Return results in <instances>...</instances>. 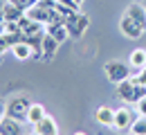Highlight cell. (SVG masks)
<instances>
[{
	"label": "cell",
	"instance_id": "277c9868",
	"mask_svg": "<svg viewBox=\"0 0 146 135\" xmlns=\"http://www.w3.org/2000/svg\"><path fill=\"white\" fill-rule=\"evenodd\" d=\"M119 32H121L126 39L137 41V39H142V36H144L146 27H142V25L133 18V16H128L126 11H124V16H121V20H119Z\"/></svg>",
	"mask_w": 146,
	"mask_h": 135
},
{
	"label": "cell",
	"instance_id": "52a82bcc",
	"mask_svg": "<svg viewBox=\"0 0 146 135\" xmlns=\"http://www.w3.org/2000/svg\"><path fill=\"white\" fill-rule=\"evenodd\" d=\"M9 52L14 54V59H18V61H29V59H36L34 47H32V45H29L25 39L18 41V43H14V45L9 47Z\"/></svg>",
	"mask_w": 146,
	"mask_h": 135
},
{
	"label": "cell",
	"instance_id": "7402d4cb",
	"mask_svg": "<svg viewBox=\"0 0 146 135\" xmlns=\"http://www.w3.org/2000/svg\"><path fill=\"white\" fill-rule=\"evenodd\" d=\"M36 5L45 9H56V0H36Z\"/></svg>",
	"mask_w": 146,
	"mask_h": 135
},
{
	"label": "cell",
	"instance_id": "4316f807",
	"mask_svg": "<svg viewBox=\"0 0 146 135\" xmlns=\"http://www.w3.org/2000/svg\"><path fill=\"white\" fill-rule=\"evenodd\" d=\"M76 2H79V5H83V0H76Z\"/></svg>",
	"mask_w": 146,
	"mask_h": 135
},
{
	"label": "cell",
	"instance_id": "44dd1931",
	"mask_svg": "<svg viewBox=\"0 0 146 135\" xmlns=\"http://www.w3.org/2000/svg\"><path fill=\"white\" fill-rule=\"evenodd\" d=\"M133 81L135 83H142V86H146V68H142V70H137V74H133Z\"/></svg>",
	"mask_w": 146,
	"mask_h": 135
},
{
	"label": "cell",
	"instance_id": "7c38bea8",
	"mask_svg": "<svg viewBox=\"0 0 146 135\" xmlns=\"http://www.w3.org/2000/svg\"><path fill=\"white\" fill-rule=\"evenodd\" d=\"M0 135H23V122L5 117L0 124Z\"/></svg>",
	"mask_w": 146,
	"mask_h": 135
},
{
	"label": "cell",
	"instance_id": "7a4b0ae2",
	"mask_svg": "<svg viewBox=\"0 0 146 135\" xmlns=\"http://www.w3.org/2000/svg\"><path fill=\"white\" fill-rule=\"evenodd\" d=\"M133 68L126 65L124 61H108L106 65H104V74L108 79L110 83H121V81H126V79L133 77V72H130Z\"/></svg>",
	"mask_w": 146,
	"mask_h": 135
},
{
	"label": "cell",
	"instance_id": "cb8c5ba5",
	"mask_svg": "<svg viewBox=\"0 0 146 135\" xmlns=\"http://www.w3.org/2000/svg\"><path fill=\"white\" fill-rule=\"evenodd\" d=\"M7 117V110H5V104L0 101V124H2V119Z\"/></svg>",
	"mask_w": 146,
	"mask_h": 135
},
{
	"label": "cell",
	"instance_id": "9a60e30c",
	"mask_svg": "<svg viewBox=\"0 0 146 135\" xmlns=\"http://www.w3.org/2000/svg\"><path fill=\"white\" fill-rule=\"evenodd\" d=\"M25 16V11L16 7V5H11V2H5V7H2V20H20Z\"/></svg>",
	"mask_w": 146,
	"mask_h": 135
},
{
	"label": "cell",
	"instance_id": "ac0fdd59",
	"mask_svg": "<svg viewBox=\"0 0 146 135\" xmlns=\"http://www.w3.org/2000/svg\"><path fill=\"white\" fill-rule=\"evenodd\" d=\"M45 115H47V113H45V108H43L40 104H32V106H29V113H27V124L34 126V124H38Z\"/></svg>",
	"mask_w": 146,
	"mask_h": 135
},
{
	"label": "cell",
	"instance_id": "3957f363",
	"mask_svg": "<svg viewBox=\"0 0 146 135\" xmlns=\"http://www.w3.org/2000/svg\"><path fill=\"white\" fill-rule=\"evenodd\" d=\"M65 27H68V32H70V39H83V34H86L88 27H90V18H88L86 14H81V11L70 14V16L65 18Z\"/></svg>",
	"mask_w": 146,
	"mask_h": 135
},
{
	"label": "cell",
	"instance_id": "8992f818",
	"mask_svg": "<svg viewBox=\"0 0 146 135\" xmlns=\"http://www.w3.org/2000/svg\"><path fill=\"white\" fill-rule=\"evenodd\" d=\"M133 122H135V113L128 110V106L124 104L121 108L115 110V126H112V128H117V131H126V128L133 126Z\"/></svg>",
	"mask_w": 146,
	"mask_h": 135
},
{
	"label": "cell",
	"instance_id": "30bf717a",
	"mask_svg": "<svg viewBox=\"0 0 146 135\" xmlns=\"http://www.w3.org/2000/svg\"><path fill=\"white\" fill-rule=\"evenodd\" d=\"M34 133H38V135H58V124H56L54 117L45 115L38 124H34Z\"/></svg>",
	"mask_w": 146,
	"mask_h": 135
},
{
	"label": "cell",
	"instance_id": "5bb4252c",
	"mask_svg": "<svg viewBox=\"0 0 146 135\" xmlns=\"http://www.w3.org/2000/svg\"><path fill=\"white\" fill-rule=\"evenodd\" d=\"M128 65H130L133 70H142V68H146V50H144V47H137V50L130 52Z\"/></svg>",
	"mask_w": 146,
	"mask_h": 135
},
{
	"label": "cell",
	"instance_id": "f546056e",
	"mask_svg": "<svg viewBox=\"0 0 146 135\" xmlns=\"http://www.w3.org/2000/svg\"><path fill=\"white\" fill-rule=\"evenodd\" d=\"M34 135H38V133H34Z\"/></svg>",
	"mask_w": 146,
	"mask_h": 135
},
{
	"label": "cell",
	"instance_id": "ba28073f",
	"mask_svg": "<svg viewBox=\"0 0 146 135\" xmlns=\"http://www.w3.org/2000/svg\"><path fill=\"white\" fill-rule=\"evenodd\" d=\"M117 97L126 104V106H135V81L133 79H126L121 83H117Z\"/></svg>",
	"mask_w": 146,
	"mask_h": 135
},
{
	"label": "cell",
	"instance_id": "f1b7e54d",
	"mask_svg": "<svg viewBox=\"0 0 146 135\" xmlns=\"http://www.w3.org/2000/svg\"><path fill=\"white\" fill-rule=\"evenodd\" d=\"M128 135H135V133H128Z\"/></svg>",
	"mask_w": 146,
	"mask_h": 135
},
{
	"label": "cell",
	"instance_id": "2e32d148",
	"mask_svg": "<svg viewBox=\"0 0 146 135\" xmlns=\"http://www.w3.org/2000/svg\"><path fill=\"white\" fill-rule=\"evenodd\" d=\"M45 32H47V34H52L58 43H63V41L70 39V32H68V27H65V25H47V27H45Z\"/></svg>",
	"mask_w": 146,
	"mask_h": 135
},
{
	"label": "cell",
	"instance_id": "d4e9b609",
	"mask_svg": "<svg viewBox=\"0 0 146 135\" xmlns=\"http://www.w3.org/2000/svg\"><path fill=\"white\" fill-rule=\"evenodd\" d=\"M5 2H7V0H0V23H5V20H2V7H5Z\"/></svg>",
	"mask_w": 146,
	"mask_h": 135
},
{
	"label": "cell",
	"instance_id": "83f0119b",
	"mask_svg": "<svg viewBox=\"0 0 146 135\" xmlns=\"http://www.w3.org/2000/svg\"><path fill=\"white\" fill-rule=\"evenodd\" d=\"M0 34H2V23H0Z\"/></svg>",
	"mask_w": 146,
	"mask_h": 135
},
{
	"label": "cell",
	"instance_id": "4fadbf2b",
	"mask_svg": "<svg viewBox=\"0 0 146 135\" xmlns=\"http://www.w3.org/2000/svg\"><path fill=\"white\" fill-rule=\"evenodd\" d=\"M126 14L133 16L142 27H146V7L142 5V2H130V5L126 7Z\"/></svg>",
	"mask_w": 146,
	"mask_h": 135
},
{
	"label": "cell",
	"instance_id": "ffe728a7",
	"mask_svg": "<svg viewBox=\"0 0 146 135\" xmlns=\"http://www.w3.org/2000/svg\"><path fill=\"white\" fill-rule=\"evenodd\" d=\"M7 2H11V5H16V7H20L23 11H27V9H29V7H32V5L36 2V0H7Z\"/></svg>",
	"mask_w": 146,
	"mask_h": 135
},
{
	"label": "cell",
	"instance_id": "5b68a950",
	"mask_svg": "<svg viewBox=\"0 0 146 135\" xmlns=\"http://www.w3.org/2000/svg\"><path fill=\"white\" fill-rule=\"evenodd\" d=\"M58 47H61V43L52 36V34H43V45H40V59L45 61V63H50L52 59L56 57V52H58Z\"/></svg>",
	"mask_w": 146,
	"mask_h": 135
},
{
	"label": "cell",
	"instance_id": "9c48e42d",
	"mask_svg": "<svg viewBox=\"0 0 146 135\" xmlns=\"http://www.w3.org/2000/svg\"><path fill=\"white\" fill-rule=\"evenodd\" d=\"M94 122L99 126H106V128H112L115 126V110L110 106H99L94 110Z\"/></svg>",
	"mask_w": 146,
	"mask_h": 135
},
{
	"label": "cell",
	"instance_id": "6da1fadb",
	"mask_svg": "<svg viewBox=\"0 0 146 135\" xmlns=\"http://www.w3.org/2000/svg\"><path fill=\"white\" fill-rule=\"evenodd\" d=\"M29 106H32V101H29L25 95H16V97H11V99H7V104H5V110H7V117H11V119L27 122Z\"/></svg>",
	"mask_w": 146,
	"mask_h": 135
},
{
	"label": "cell",
	"instance_id": "603a6c76",
	"mask_svg": "<svg viewBox=\"0 0 146 135\" xmlns=\"http://www.w3.org/2000/svg\"><path fill=\"white\" fill-rule=\"evenodd\" d=\"M135 110H137V115H146V97L135 104Z\"/></svg>",
	"mask_w": 146,
	"mask_h": 135
},
{
	"label": "cell",
	"instance_id": "8fae6325",
	"mask_svg": "<svg viewBox=\"0 0 146 135\" xmlns=\"http://www.w3.org/2000/svg\"><path fill=\"white\" fill-rule=\"evenodd\" d=\"M25 16L32 20H36V23H43V25H47L50 23V18H52V9H45V7H38L36 2L25 11Z\"/></svg>",
	"mask_w": 146,
	"mask_h": 135
},
{
	"label": "cell",
	"instance_id": "484cf974",
	"mask_svg": "<svg viewBox=\"0 0 146 135\" xmlns=\"http://www.w3.org/2000/svg\"><path fill=\"white\" fill-rule=\"evenodd\" d=\"M72 135H88V133H83V131H74Z\"/></svg>",
	"mask_w": 146,
	"mask_h": 135
},
{
	"label": "cell",
	"instance_id": "e0dca14e",
	"mask_svg": "<svg viewBox=\"0 0 146 135\" xmlns=\"http://www.w3.org/2000/svg\"><path fill=\"white\" fill-rule=\"evenodd\" d=\"M56 9H58V11H63L65 16H70V14L81 11V5H79L76 0H56Z\"/></svg>",
	"mask_w": 146,
	"mask_h": 135
},
{
	"label": "cell",
	"instance_id": "d6986e66",
	"mask_svg": "<svg viewBox=\"0 0 146 135\" xmlns=\"http://www.w3.org/2000/svg\"><path fill=\"white\" fill-rule=\"evenodd\" d=\"M130 133L135 135H146V115H137L133 126H130Z\"/></svg>",
	"mask_w": 146,
	"mask_h": 135
}]
</instances>
